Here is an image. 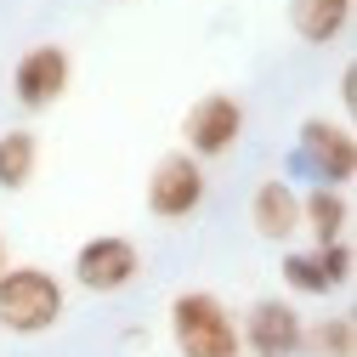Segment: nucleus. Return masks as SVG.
<instances>
[{
    "mask_svg": "<svg viewBox=\"0 0 357 357\" xmlns=\"http://www.w3.org/2000/svg\"><path fill=\"white\" fill-rule=\"evenodd\" d=\"M289 23L306 46H329L351 23V0H289Z\"/></svg>",
    "mask_w": 357,
    "mask_h": 357,
    "instance_id": "nucleus-12",
    "label": "nucleus"
},
{
    "mask_svg": "<svg viewBox=\"0 0 357 357\" xmlns=\"http://www.w3.org/2000/svg\"><path fill=\"white\" fill-rule=\"evenodd\" d=\"M340 102H346V108L357 102V68H340Z\"/></svg>",
    "mask_w": 357,
    "mask_h": 357,
    "instance_id": "nucleus-15",
    "label": "nucleus"
},
{
    "mask_svg": "<svg viewBox=\"0 0 357 357\" xmlns=\"http://www.w3.org/2000/svg\"><path fill=\"white\" fill-rule=\"evenodd\" d=\"M63 318V284L40 266H6L0 273V329L6 335H46Z\"/></svg>",
    "mask_w": 357,
    "mask_h": 357,
    "instance_id": "nucleus-2",
    "label": "nucleus"
},
{
    "mask_svg": "<svg viewBox=\"0 0 357 357\" xmlns=\"http://www.w3.org/2000/svg\"><path fill=\"white\" fill-rule=\"evenodd\" d=\"M6 266H12V261H6V244H0V273H6Z\"/></svg>",
    "mask_w": 357,
    "mask_h": 357,
    "instance_id": "nucleus-16",
    "label": "nucleus"
},
{
    "mask_svg": "<svg viewBox=\"0 0 357 357\" xmlns=\"http://www.w3.org/2000/svg\"><path fill=\"white\" fill-rule=\"evenodd\" d=\"M346 221H351V204H346L340 188H312L301 199V227L318 244H340L346 238Z\"/></svg>",
    "mask_w": 357,
    "mask_h": 357,
    "instance_id": "nucleus-11",
    "label": "nucleus"
},
{
    "mask_svg": "<svg viewBox=\"0 0 357 357\" xmlns=\"http://www.w3.org/2000/svg\"><path fill=\"white\" fill-rule=\"evenodd\" d=\"M68 79H74V63H68L63 46H34V52H23L17 68H12V97H17L29 114H40V108L63 102Z\"/></svg>",
    "mask_w": 357,
    "mask_h": 357,
    "instance_id": "nucleus-7",
    "label": "nucleus"
},
{
    "mask_svg": "<svg viewBox=\"0 0 357 357\" xmlns=\"http://www.w3.org/2000/svg\"><path fill=\"white\" fill-rule=\"evenodd\" d=\"M238 130H244V108L227 91H210V97H199L182 114V137H188V153L193 159H221V153L238 142Z\"/></svg>",
    "mask_w": 357,
    "mask_h": 357,
    "instance_id": "nucleus-6",
    "label": "nucleus"
},
{
    "mask_svg": "<svg viewBox=\"0 0 357 357\" xmlns=\"http://www.w3.org/2000/svg\"><path fill=\"white\" fill-rule=\"evenodd\" d=\"M170 340L182 357H238V324L210 289H182L170 301Z\"/></svg>",
    "mask_w": 357,
    "mask_h": 357,
    "instance_id": "nucleus-1",
    "label": "nucleus"
},
{
    "mask_svg": "<svg viewBox=\"0 0 357 357\" xmlns=\"http://www.w3.org/2000/svg\"><path fill=\"white\" fill-rule=\"evenodd\" d=\"M301 312L289 301H255L250 306V318L238 329V340L255 351V357H295L301 351Z\"/></svg>",
    "mask_w": 357,
    "mask_h": 357,
    "instance_id": "nucleus-9",
    "label": "nucleus"
},
{
    "mask_svg": "<svg viewBox=\"0 0 357 357\" xmlns=\"http://www.w3.org/2000/svg\"><path fill=\"white\" fill-rule=\"evenodd\" d=\"M301 351L312 357H357V329L346 312H329V318H318L312 329H301Z\"/></svg>",
    "mask_w": 357,
    "mask_h": 357,
    "instance_id": "nucleus-14",
    "label": "nucleus"
},
{
    "mask_svg": "<svg viewBox=\"0 0 357 357\" xmlns=\"http://www.w3.org/2000/svg\"><path fill=\"white\" fill-rule=\"evenodd\" d=\"M295 165L318 176V188H346L351 170H357V142H351V130L335 125V119H306V125H301Z\"/></svg>",
    "mask_w": 357,
    "mask_h": 357,
    "instance_id": "nucleus-4",
    "label": "nucleus"
},
{
    "mask_svg": "<svg viewBox=\"0 0 357 357\" xmlns=\"http://www.w3.org/2000/svg\"><path fill=\"white\" fill-rule=\"evenodd\" d=\"M250 221H255V233H261V238L289 244V238L301 233V193L284 182V176L261 182V188H255V199H250Z\"/></svg>",
    "mask_w": 357,
    "mask_h": 357,
    "instance_id": "nucleus-10",
    "label": "nucleus"
},
{
    "mask_svg": "<svg viewBox=\"0 0 357 357\" xmlns=\"http://www.w3.org/2000/svg\"><path fill=\"white\" fill-rule=\"evenodd\" d=\"M34 159H40V142H34V130H6L0 137V188L17 193L34 182Z\"/></svg>",
    "mask_w": 357,
    "mask_h": 357,
    "instance_id": "nucleus-13",
    "label": "nucleus"
},
{
    "mask_svg": "<svg viewBox=\"0 0 357 357\" xmlns=\"http://www.w3.org/2000/svg\"><path fill=\"white\" fill-rule=\"evenodd\" d=\"M284 284L295 295H329V289H346L351 284V244H318L306 255H284Z\"/></svg>",
    "mask_w": 357,
    "mask_h": 357,
    "instance_id": "nucleus-8",
    "label": "nucleus"
},
{
    "mask_svg": "<svg viewBox=\"0 0 357 357\" xmlns=\"http://www.w3.org/2000/svg\"><path fill=\"white\" fill-rule=\"evenodd\" d=\"M204 188H210L204 165L193 153H165L153 165V176H148V210L159 221H182V215H193L204 204Z\"/></svg>",
    "mask_w": 357,
    "mask_h": 357,
    "instance_id": "nucleus-5",
    "label": "nucleus"
},
{
    "mask_svg": "<svg viewBox=\"0 0 357 357\" xmlns=\"http://www.w3.org/2000/svg\"><path fill=\"white\" fill-rule=\"evenodd\" d=\"M137 273H142V255L125 233H97L74 250V284L91 295H119Z\"/></svg>",
    "mask_w": 357,
    "mask_h": 357,
    "instance_id": "nucleus-3",
    "label": "nucleus"
}]
</instances>
